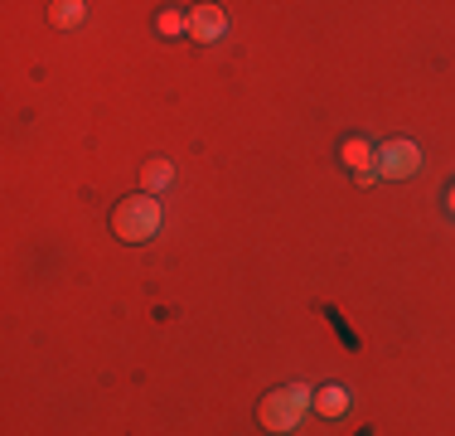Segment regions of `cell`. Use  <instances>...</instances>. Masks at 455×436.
<instances>
[{
	"label": "cell",
	"mask_w": 455,
	"mask_h": 436,
	"mask_svg": "<svg viewBox=\"0 0 455 436\" xmlns=\"http://www.w3.org/2000/svg\"><path fill=\"white\" fill-rule=\"evenodd\" d=\"M315 408V392L306 384H281L262 398V408H257V422H262L267 432H296L300 417Z\"/></svg>",
	"instance_id": "cell-1"
},
{
	"label": "cell",
	"mask_w": 455,
	"mask_h": 436,
	"mask_svg": "<svg viewBox=\"0 0 455 436\" xmlns=\"http://www.w3.org/2000/svg\"><path fill=\"white\" fill-rule=\"evenodd\" d=\"M112 228H116V238L122 243H150V238L160 233V204H156V194H132V199H122L116 204V214H112Z\"/></svg>",
	"instance_id": "cell-2"
},
{
	"label": "cell",
	"mask_w": 455,
	"mask_h": 436,
	"mask_svg": "<svg viewBox=\"0 0 455 436\" xmlns=\"http://www.w3.org/2000/svg\"><path fill=\"white\" fill-rule=\"evenodd\" d=\"M373 166H378V180H407V174L421 170V150L417 141H383Z\"/></svg>",
	"instance_id": "cell-3"
},
{
	"label": "cell",
	"mask_w": 455,
	"mask_h": 436,
	"mask_svg": "<svg viewBox=\"0 0 455 436\" xmlns=\"http://www.w3.org/2000/svg\"><path fill=\"white\" fill-rule=\"evenodd\" d=\"M189 35L199 39V44L223 39V35H228V15H223L219 5H194V10H189Z\"/></svg>",
	"instance_id": "cell-4"
},
{
	"label": "cell",
	"mask_w": 455,
	"mask_h": 436,
	"mask_svg": "<svg viewBox=\"0 0 455 436\" xmlns=\"http://www.w3.org/2000/svg\"><path fill=\"white\" fill-rule=\"evenodd\" d=\"M315 412L320 417H344V412H349V388H339V384L320 388L315 392Z\"/></svg>",
	"instance_id": "cell-5"
},
{
	"label": "cell",
	"mask_w": 455,
	"mask_h": 436,
	"mask_svg": "<svg viewBox=\"0 0 455 436\" xmlns=\"http://www.w3.org/2000/svg\"><path fill=\"white\" fill-rule=\"evenodd\" d=\"M339 156H344V166H354V170H368V166H373V156H378V150L373 146H368V141L363 136H354V141H344V150H339Z\"/></svg>",
	"instance_id": "cell-6"
},
{
	"label": "cell",
	"mask_w": 455,
	"mask_h": 436,
	"mask_svg": "<svg viewBox=\"0 0 455 436\" xmlns=\"http://www.w3.org/2000/svg\"><path fill=\"white\" fill-rule=\"evenodd\" d=\"M170 180H175V170H170V160H150V166L140 170V184H146V194H160V190H170Z\"/></svg>",
	"instance_id": "cell-7"
},
{
	"label": "cell",
	"mask_w": 455,
	"mask_h": 436,
	"mask_svg": "<svg viewBox=\"0 0 455 436\" xmlns=\"http://www.w3.org/2000/svg\"><path fill=\"white\" fill-rule=\"evenodd\" d=\"M83 10L88 5H78V0H59V5H49V20L59 29H73V25H83Z\"/></svg>",
	"instance_id": "cell-8"
},
{
	"label": "cell",
	"mask_w": 455,
	"mask_h": 436,
	"mask_svg": "<svg viewBox=\"0 0 455 436\" xmlns=\"http://www.w3.org/2000/svg\"><path fill=\"white\" fill-rule=\"evenodd\" d=\"M156 29H160V35H180V29H189V20H184L180 10H165V15L156 20Z\"/></svg>",
	"instance_id": "cell-9"
},
{
	"label": "cell",
	"mask_w": 455,
	"mask_h": 436,
	"mask_svg": "<svg viewBox=\"0 0 455 436\" xmlns=\"http://www.w3.org/2000/svg\"><path fill=\"white\" fill-rule=\"evenodd\" d=\"M446 204H451V214H455V190H451V194H446Z\"/></svg>",
	"instance_id": "cell-10"
}]
</instances>
